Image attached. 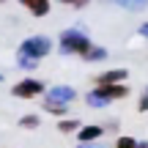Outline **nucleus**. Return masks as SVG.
I'll use <instances>...</instances> for the list:
<instances>
[{"instance_id": "1", "label": "nucleus", "mask_w": 148, "mask_h": 148, "mask_svg": "<svg viewBox=\"0 0 148 148\" xmlns=\"http://www.w3.org/2000/svg\"><path fill=\"white\" fill-rule=\"evenodd\" d=\"M49 52H52V41H49L47 36H30V38H25V41L19 44L16 58H19L22 69H36L38 60L47 58Z\"/></svg>"}, {"instance_id": "2", "label": "nucleus", "mask_w": 148, "mask_h": 148, "mask_svg": "<svg viewBox=\"0 0 148 148\" xmlns=\"http://www.w3.org/2000/svg\"><path fill=\"white\" fill-rule=\"evenodd\" d=\"M126 96H129V85L126 82H121V85H96L88 93V104L99 107V104H110V101L126 99Z\"/></svg>"}, {"instance_id": "3", "label": "nucleus", "mask_w": 148, "mask_h": 148, "mask_svg": "<svg viewBox=\"0 0 148 148\" xmlns=\"http://www.w3.org/2000/svg\"><path fill=\"white\" fill-rule=\"evenodd\" d=\"M58 44H60V49H63L66 55H79V58H85L88 49L93 47L90 38L82 36L79 30H63V33H60V38H58Z\"/></svg>"}, {"instance_id": "4", "label": "nucleus", "mask_w": 148, "mask_h": 148, "mask_svg": "<svg viewBox=\"0 0 148 148\" xmlns=\"http://www.w3.org/2000/svg\"><path fill=\"white\" fill-rule=\"evenodd\" d=\"M44 90H47V85L41 82V79L36 77H25L19 79V82H14V88H11V93L16 96V99H36V96H44Z\"/></svg>"}, {"instance_id": "5", "label": "nucleus", "mask_w": 148, "mask_h": 148, "mask_svg": "<svg viewBox=\"0 0 148 148\" xmlns=\"http://www.w3.org/2000/svg\"><path fill=\"white\" fill-rule=\"evenodd\" d=\"M101 137H104V129L96 126V123H88V126H79L77 129V140L82 145H93V143H99Z\"/></svg>"}, {"instance_id": "6", "label": "nucleus", "mask_w": 148, "mask_h": 148, "mask_svg": "<svg viewBox=\"0 0 148 148\" xmlns=\"http://www.w3.org/2000/svg\"><path fill=\"white\" fill-rule=\"evenodd\" d=\"M126 77H129L126 69H110L104 74H96L93 85H121V82H126Z\"/></svg>"}, {"instance_id": "7", "label": "nucleus", "mask_w": 148, "mask_h": 148, "mask_svg": "<svg viewBox=\"0 0 148 148\" xmlns=\"http://www.w3.org/2000/svg\"><path fill=\"white\" fill-rule=\"evenodd\" d=\"M16 3H19L27 14H33V16H47L49 8H52L49 0H16Z\"/></svg>"}, {"instance_id": "8", "label": "nucleus", "mask_w": 148, "mask_h": 148, "mask_svg": "<svg viewBox=\"0 0 148 148\" xmlns=\"http://www.w3.org/2000/svg\"><path fill=\"white\" fill-rule=\"evenodd\" d=\"M74 88H69V85H60V88H52V93H49V101H58V104H66L69 107L74 101Z\"/></svg>"}, {"instance_id": "9", "label": "nucleus", "mask_w": 148, "mask_h": 148, "mask_svg": "<svg viewBox=\"0 0 148 148\" xmlns=\"http://www.w3.org/2000/svg\"><path fill=\"white\" fill-rule=\"evenodd\" d=\"M19 126H22V129H38V126H41V118L33 115V112H27V115L19 118Z\"/></svg>"}, {"instance_id": "10", "label": "nucleus", "mask_w": 148, "mask_h": 148, "mask_svg": "<svg viewBox=\"0 0 148 148\" xmlns=\"http://www.w3.org/2000/svg\"><path fill=\"white\" fill-rule=\"evenodd\" d=\"M77 129H79V121H74V118L58 121V132H63V134H71V132H77Z\"/></svg>"}, {"instance_id": "11", "label": "nucleus", "mask_w": 148, "mask_h": 148, "mask_svg": "<svg viewBox=\"0 0 148 148\" xmlns=\"http://www.w3.org/2000/svg\"><path fill=\"white\" fill-rule=\"evenodd\" d=\"M140 140H134L132 134H121V137H115V145L112 148H137Z\"/></svg>"}, {"instance_id": "12", "label": "nucleus", "mask_w": 148, "mask_h": 148, "mask_svg": "<svg viewBox=\"0 0 148 148\" xmlns=\"http://www.w3.org/2000/svg\"><path fill=\"white\" fill-rule=\"evenodd\" d=\"M44 110H47V112H52V115H66V110H69V107H66V104H58V101L44 99Z\"/></svg>"}, {"instance_id": "13", "label": "nucleus", "mask_w": 148, "mask_h": 148, "mask_svg": "<svg viewBox=\"0 0 148 148\" xmlns=\"http://www.w3.org/2000/svg\"><path fill=\"white\" fill-rule=\"evenodd\" d=\"M104 58H107V49H101V47H96V44H93L82 60H104Z\"/></svg>"}, {"instance_id": "14", "label": "nucleus", "mask_w": 148, "mask_h": 148, "mask_svg": "<svg viewBox=\"0 0 148 148\" xmlns=\"http://www.w3.org/2000/svg\"><path fill=\"white\" fill-rule=\"evenodd\" d=\"M58 3L71 5V8H85V5H88V0H58Z\"/></svg>"}, {"instance_id": "15", "label": "nucleus", "mask_w": 148, "mask_h": 148, "mask_svg": "<svg viewBox=\"0 0 148 148\" xmlns=\"http://www.w3.org/2000/svg\"><path fill=\"white\" fill-rule=\"evenodd\" d=\"M137 110H140V112H145V110H148V96H143V99H140V104H137Z\"/></svg>"}, {"instance_id": "16", "label": "nucleus", "mask_w": 148, "mask_h": 148, "mask_svg": "<svg viewBox=\"0 0 148 148\" xmlns=\"http://www.w3.org/2000/svg\"><path fill=\"white\" fill-rule=\"evenodd\" d=\"M121 3H126V5H140V3H145V0H121Z\"/></svg>"}, {"instance_id": "17", "label": "nucleus", "mask_w": 148, "mask_h": 148, "mask_svg": "<svg viewBox=\"0 0 148 148\" xmlns=\"http://www.w3.org/2000/svg\"><path fill=\"white\" fill-rule=\"evenodd\" d=\"M140 33H143V36L148 38V22H145V25H143V27H140Z\"/></svg>"}, {"instance_id": "18", "label": "nucleus", "mask_w": 148, "mask_h": 148, "mask_svg": "<svg viewBox=\"0 0 148 148\" xmlns=\"http://www.w3.org/2000/svg\"><path fill=\"white\" fill-rule=\"evenodd\" d=\"M137 148H148V143H137Z\"/></svg>"}, {"instance_id": "19", "label": "nucleus", "mask_w": 148, "mask_h": 148, "mask_svg": "<svg viewBox=\"0 0 148 148\" xmlns=\"http://www.w3.org/2000/svg\"><path fill=\"white\" fill-rule=\"evenodd\" d=\"M0 3H5V0H0Z\"/></svg>"}]
</instances>
